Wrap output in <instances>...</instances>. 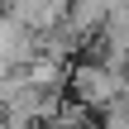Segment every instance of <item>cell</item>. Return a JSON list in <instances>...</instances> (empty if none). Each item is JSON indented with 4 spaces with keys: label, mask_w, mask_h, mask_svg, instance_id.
<instances>
[{
    "label": "cell",
    "mask_w": 129,
    "mask_h": 129,
    "mask_svg": "<svg viewBox=\"0 0 129 129\" xmlns=\"http://www.w3.org/2000/svg\"><path fill=\"white\" fill-rule=\"evenodd\" d=\"M0 129H5V120H0Z\"/></svg>",
    "instance_id": "2"
},
{
    "label": "cell",
    "mask_w": 129,
    "mask_h": 129,
    "mask_svg": "<svg viewBox=\"0 0 129 129\" xmlns=\"http://www.w3.org/2000/svg\"><path fill=\"white\" fill-rule=\"evenodd\" d=\"M72 91H77L81 105L105 110V105L120 101V91H124V67H110V62H81V67H72Z\"/></svg>",
    "instance_id": "1"
}]
</instances>
